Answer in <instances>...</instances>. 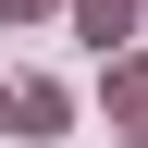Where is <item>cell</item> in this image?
Returning a JSON list of instances; mask_svg holds the SVG:
<instances>
[{"instance_id":"6da1fadb","label":"cell","mask_w":148,"mask_h":148,"mask_svg":"<svg viewBox=\"0 0 148 148\" xmlns=\"http://www.w3.org/2000/svg\"><path fill=\"white\" fill-rule=\"evenodd\" d=\"M111 123H123V148H148V62H111Z\"/></svg>"},{"instance_id":"7a4b0ae2","label":"cell","mask_w":148,"mask_h":148,"mask_svg":"<svg viewBox=\"0 0 148 148\" xmlns=\"http://www.w3.org/2000/svg\"><path fill=\"white\" fill-rule=\"evenodd\" d=\"M0 111H12L25 136H62V111H74V99H62V86H12V99H0Z\"/></svg>"},{"instance_id":"3957f363","label":"cell","mask_w":148,"mask_h":148,"mask_svg":"<svg viewBox=\"0 0 148 148\" xmlns=\"http://www.w3.org/2000/svg\"><path fill=\"white\" fill-rule=\"evenodd\" d=\"M74 25H86V37H99V49H111V37L136 25V0H74Z\"/></svg>"},{"instance_id":"277c9868","label":"cell","mask_w":148,"mask_h":148,"mask_svg":"<svg viewBox=\"0 0 148 148\" xmlns=\"http://www.w3.org/2000/svg\"><path fill=\"white\" fill-rule=\"evenodd\" d=\"M12 12H25V0H0V25H12Z\"/></svg>"}]
</instances>
